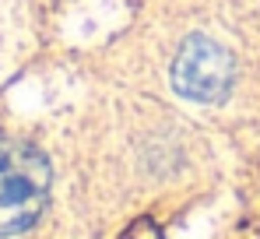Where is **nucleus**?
<instances>
[{"mask_svg": "<svg viewBox=\"0 0 260 239\" xmlns=\"http://www.w3.org/2000/svg\"><path fill=\"white\" fill-rule=\"evenodd\" d=\"M49 162L25 141L0 137V239L32 229L49 200Z\"/></svg>", "mask_w": 260, "mask_h": 239, "instance_id": "1", "label": "nucleus"}, {"mask_svg": "<svg viewBox=\"0 0 260 239\" xmlns=\"http://www.w3.org/2000/svg\"><path fill=\"white\" fill-rule=\"evenodd\" d=\"M236 67L229 49L215 39L190 36L173 60V88L190 102H221L232 88Z\"/></svg>", "mask_w": 260, "mask_h": 239, "instance_id": "2", "label": "nucleus"}, {"mask_svg": "<svg viewBox=\"0 0 260 239\" xmlns=\"http://www.w3.org/2000/svg\"><path fill=\"white\" fill-rule=\"evenodd\" d=\"M123 239H162V236H158V229H155L151 222H137Z\"/></svg>", "mask_w": 260, "mask_h": 239, "instance_id": "3", "label": "nucleus"}]
</instances>
